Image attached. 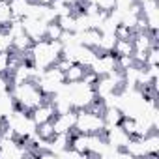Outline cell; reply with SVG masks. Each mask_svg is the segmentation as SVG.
Wrapping results in <instances>:
<instances>
[{
	"mask_svg": "<svg viewBox=\"0 0 159 159\" xmlns=\"http://www.w3.org/2000/svg\"><path fill=\"white\" fill-rule=\"evenodd\" d=\"M62 49H64V45L60 39H39V41L32 43V47L26 54L36 69H47L56 64V60L62 54Z\"/></svg>",
	"mask_w": 159,
	"mask_h": 159,
	"instance_id": "1",
	"label": "cell"
},
{
	"mask_svg": "<svg viewBox=\"0 0 159 159\" xmlns=\"http://www.w3.org/2000/svg\"><path fill=\"white\" fill-rule=\"evenodd\" d=\"M10 94L15 101V107L25 111V112H32L38 105H41L45 99H49L34 81H26L21 84H11L10 86Z\"/></svg>",
	"mask_w": 159,
	"mask_h": 159,
	"instance_id": "2",
	"label": "cell"
},
{
	"mask_svg": "<svg viewBox=\"0 0 159 159\" xmlns=\"http://www.w3.org/2000/svg\"><path fill=\"white\" fill-rule=\"evenodd\" d=\"M60 90L66 94L67 101L71 103V107L75 111H79V109H88L98 99L96 98V92H94V86H90V84H86L83 81H79V83H66Z\"/></svg>",
	"mask_w": 159,
	"mask_h": 159,
	"instance_id": "3",
	"label": "cell"
},
{
	"mask_svg": "<svg viewBox=\"0 0 159 159\" xmlns=\"http://www.w3.org/2000/svg\"><path fill=\"white\" fill-rule=\"evenodd\" d=\"M105 129V120L101 112H96L92 109H79L77 111V120H75V129L79 133H103Z\"/></svg>",
	"mask_w": 159,
	"mask_h": 159,
	"instance_id": "4",
	"label": "cell"
},
{
	"mask_svg": "<svg viewBox=\"0 0 159 159\" xmlns=\"http://www.w3.org/2000/svg\"><path fill=\"white\" fill-rule=\"evenodd\" d=\"M116 67H118V64H116V54H114V52H98L94 64H92L88 69H92L98 77H101V75L111 73V71L116 69Z\"/></svg>",
	"mask_w": 159,
	"mask_h": 159,
	"instance_id": "5",
	"label": "cell"
},
{
	"mask_svg": "<svg viewBox=\"0 0 159 159\" xmlns=\"http://www.w3.org/2000/svg\"><path fill=\"white\" fill-rule=\"evenodd\" d=\"M21 25H23L25 34H26L32 41L45 39V30H47V25H49V23H45V21H41V19L23 17V19H21Z\"/></svg>",
	"mask_w": 159,
	"mask_h": 159,
	"instance_id": "6",
	"label": "cell"
},
{
	"mask_svg": "<svg viewBox=\"0 0 159 159\" xmlns=\"http://www.w3.org/2000/svg\"><path fill=\"white\" fill-rule=\"evenodd\" d=\"M75 120H77V111H67V112H58L52 118V129L54 133H71L75 129Z\"/></svg>",
	"mask_w": 159,
	"mask_h": 159,
	"instance_id": "7",
	"label": "cell"
},
{
	"mask_svg": "<svg viewBox=\"0 0 159 159\" xmlns=\"http://www.w3.org/2000/svg\"><path fill=\"white\" fill-rule=\"evenodd\" d=\"M120 90H122V88L112 81L109 75L98 77V81H96V84H94V92H96V98H98V99H103V98H107V96H111V94H114V92H120Z\"/></svg>",
	"mask_w": 159,
	"mask_h": 159,
	"instance_id": "8",
	"label": "cell"
},
{
	"mask_svg": "<svg viewBox=\"0 0 159 159\" xmlns=\"http://www.w3.org/2000/svg\"><path fill=\"white\" fill-rule=\"evenodd\" d=\"M30 116H32L34 124H36V125H39V124L51 122V120L56 116V109H54V105H52L49 99H45L41 105H38V107L30 112Z\"/></svg>",
	"mask_w": 159,
	"mask_h": 159,
	"instance_id": "9",
	"label": "cell"
},
{
	"mask_svg": "<svg viewBox=\"0 0 159 159\" xmlns=\"http://www.w3.org/2000/svg\"><path fill=\"white\" fill-rule=\"evenodd\" d=\"M131 41H133V52H146L152 45H157V34L135 32Z\"/></svg>",
	"mask_w": 159,
	"mask_h": 159,
	"instance_id": "10",
	"label": "cell"
},
{
	"mask_svg": "<svg viewBox=\"0 0 159 159\" xmlns=\"http://www.w3.org/2000/svg\"><path fill=\"white\" fill-rule=\"evenodd\" d=\"M32 43H34V41H32L25 32H21V34H17V36L11 38V51H15V52H19V54H26V52L30 51Z\"/></svg>",
	"mask_w": 159,
	"mask_h": 159,
	"instance_id": "11",
	"label": "cell"
},
{
	"mask_svg": "<svg viewBox=\"0 0 159 159\" xmlns=\"http://www.w3.org/2000/svg\"><path fill=\"white\" fill-rule=\"evenodd\" d=\"M88 67L81 66V64H71L66 71H64V77H66V83H79V81H83V77L86 73Z\"/></svg>",
	"mask_w": 159,
	"mask_h": 159,
	"instance_id": "12",
	"label": "cell"
},
{
	"mask_svg": "<svg viewBox=\"0 0 159 159\" xmlns=\"http://www.w3.org/2000/svg\"><path fill=\"white\" fill-rule=\"evenodd\" d=\"M103 120H105V127H112V125H120L124 120V114L118 107H109L103 111Z\"/></svg>",
	"mask_w": 159,
	"mask_h": 159,
	"instance_id": "13",
	"label": "cell"
},
{
	"mask_svg": "<svg viewBox=\"0 0 159 159\" xmlns=\"http://www.w3.org/2000/svg\"><path fill=\"white\" fill-rule=\"evenodd\" d=\"M30 2H32V0H11V2H8L10 10H11V15L15 19H23L26 15V10H28Z\"/></svg>",
	"mask_w": 159,
	"mask_h": 159,
	"instance_id": "14",
	"label": "cell"
},
{
	"mask_svg": "<svg viewBox=\"0 0 159 159\" xmlns=\"http://www.w3.org/2000/svg\"><path fill=\"white\" fill-rule=\"evenodd\" d=\"M112 52L116 56H131L133 54V41L131 39H116Z\"/></svg>",
	"mask_w": 159,
	"mask_h": 159,
	"instance_id": "15",
	"label": "cell"
},
{
	"mask_svg": "<svg viewBox=\"0 0 159 159\" xmlns=\"http://www.w3.org/2000/svg\"><path fill=\"white\" fill-rule=\"evenodd\" d=\"M13 15H11V10H10V4L6 0L0 2V28H6L10 23H11Z\"/></svg>",
	"mask_w": 159,
	"mask_h": 159,
	"instance_id": "16",
	"label": "cell"
},
{
	"mask_svg": "<svg viewBox=\"0 0 159 159\" xmlns=\"http://www.w3.org/2000/svg\"><path fill=\"white\" fill-rule=\"evenodd\" d=\"M56 23L60 25V28L64 32H75V13H67V15H60L56 19Z\"/></svg>",
	"mask_w": 159,
	"mask_h": 159,
	"instance_id": "17",
	"label": "cell"
},
{
	"mask_svg": "<svg viewBox=\"0 0 159 159\" xmlns=\"http://www.w3.org/2000/svg\"><path fill=\"white\" fill-rule=\"evenodd\" d=\"M36 135H38V139H41V140H51V137L54 135L52 120H51V122H45V124H39V125L36 127Z\"/></svg>",
	"mask_w": 159,
	"mask_h": 159,
	"instance_id": "18",
	"label": "cell"
},
{
	"mask_svg": "<svg viewBox=\"0 0 159 159\" xmlns=\"http://www.w3.org/2000/svg\"><path fill=\"white\" fill-rule=\"evenodd\" d=\"M62 28H60V25L56 23V21H52V23H49L47 25V30H45V39H60V36H62Z\"/></svg>",
	"mask_w": 159,
	"mask_h": 159,
	"instance_id": "19",
	"label": "cell"
},
{
	"mask_svg": "<svg viewBox=\"0 0 159 159\" xmlns=\"http://www.w3.org/2000/svg\"><path fill=\"white\" fill-rule=\"evenodd\" d=\"M144 66H159V47L157 45H152L146 51V62H144Z\"/></svg>",
	"mask_w": 159,
	"mask_h": 159,
	"instance_id": "20",
	"label": "cell"
},
{
	"mask_svg": "<svg viewBox=\"0 0 159 159\" xmlns=\"http://www.w3.org/2000/svg\"><path fill=\"white\" fill-rule=\"evenodd\" d=\"M11 51V36L6 28H0V52Z\"/></svg>",
	"mask_w": 159,
	"mask_h": 159,
	"instance_id": "21",
	"label": "cell"
},
{
	"mask_svg": "<svg viewBox=\"0 0 159 159\" xmlns=\"http://www.w3.org/2000/svg\"><path fill=\"white\" fill-rule=\"evenodd\" d=\"M10 58H11V51L0 52V75H10Z\"/></svg>",
	"mask_w": 159,
	"mask_h": 159,
	"instance_id": "22",
	"label": "cell"
},
{
	"mask_svg": "<svg viewBox=\"0 0 159 159\" xmlns=\"http://www.w3.org/2000/svg\"><path fill=\"white\" fill-rule=\"evenodd\" d=\"M133 30L131 28H127V26H124V25H118L116 26V30H114V36H116V39H131L133 38Z\"/></svg>",
	"mask_w": 159,
	"mask_h": 159,
	"instance_id": "23",
	"label": "cell"
},
{
	"mask_svg": "<svg viewBox=\"0 0 159 159\" xmlns=\"http://www.w3.org/2000/svg\"><path fill=\"white\" fill-rule=\"evenodd\" d=\"M96 4H98L99 11L109 13V11H112L116 8V0H96Z\"/></svg>",
	"mask_w": 159,
	"mask_h": 159,
	"instance_id": "24",
	"label": "cell"
},
{
	"mask_svg": "<svg viewBox=\"0 0 159 159\" xmlns=\"http://www.w3.org/2000/svg\"><path fill=\"white\" fill-rule=\"evenodd\" d=\"M10 86H11V81L8 79V75H0V94L10 92Z\"/></svg>",
	"mask_w": 159,
	"mask_h": 159,
	"instance_id": "25",
	"label": "cell"
},
{
	"mask_svg": "<svg viewBox=\"0 0 159 159\" xmlns=\"http://www.w3.org/2000/svg\"><path fill=\"white\" fill-rule=\"evenodd\" d=\"M135 2H137V0H116V8L124 11V10H129Z\"/></svg>",
	"mask_w": 159,
	"mask_h": 159,
	"instance_id": "26",
	"label": "cell"
},
{
	"mask_svg": "<svg viewBox=\"0 0 159 159\" xmlns=\"http://www.w3.org/2000/svg\"><path fill=\"white\" fill-rule=\"evenodd\" d=\"M34 2H38V4H43V6H51V4H52V0H34Z\"/></svg>",
	"mask_w": 159,
	"mask_h": 159,
	"instance_id": "27",
	"label": "cell"
},
{
	"mask_svg": "<svg viewBox=\"0 0 159 159\" xmlns=\"http://www.w3.org/2000/svg\"><path fill=\"white\" fill-rule=\"evenodd\" d=\"M137 2H139V4H140V2H144V0H137Z\"/></svg>",
	"mask_w": 159,
	"mask_h": 159,
	"instance_id": "28",
	"label": "cell"
},
{
	"mask_svg": "<svg viewBox=\"0 0 159 159\" xmlns=\"http://www.w3.org/2000/svg\"><path fill=\"white\" fill-rule=\"evenodd\" d=\"M6 2H11V0H6Z\"/></svg>",
	"mask_w": 159,
	"mask_h": 159,
	"instance_id": "29",
	"label": "cell"
}]
</instances>
